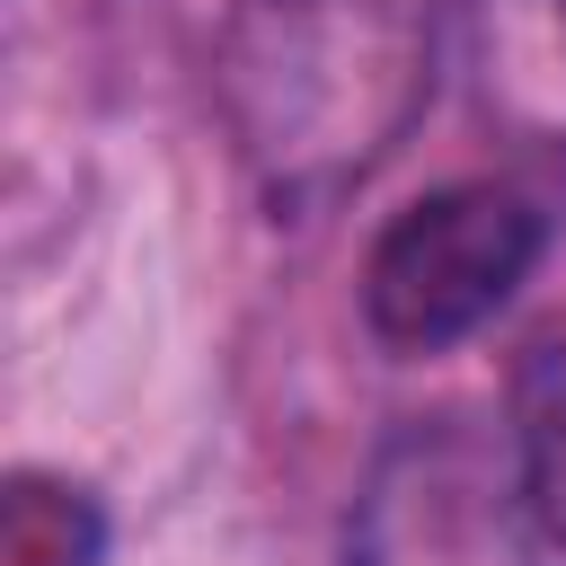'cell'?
<instances>
[{"label":"cell","instance_id":"cell-1","mask_svg":"<svg viewBox=\"0 0 566 566\" xmlns=\"http://www.w3.org/2000/svg\"><path fill=\"white\" fill-rule=\"evenodd\" d=\"M451 0H239L221 35V106L274 203H327L433 97Z\"/></svg>","mask_w":566,"mask_h":566},{"label":"cell","instance_id":"cell-2","mask_svg":"<svg viewBox=\"0 0 566 566\" xmlns=\"http://www.w3.org/2000/svg\"><path fill=\"white\" fill-rule=\"evenodd\" d=\"M548 256V212L522 186L469 177L407 203L363 256V327L389 354H442L478 336Z\"/></svg>","mask_w":566,"mask_h":566},{"label":"cell","instance_id":"cell-3","mask_svg":"<svg viewBox=\"0 0 566 566\" xmlns=\"http://www.w3.org/2000/svg\"><path fill=\"white\" fill-rule=\"evenodd\" d=\"M513 486L548 548H566V336H539L513 371Z\"/></svg>","mask_w":566,"mask_h":566},{"label":"cell","instance_id":"cell-4","mask_svg":"<svg viewBox=\"0 0 566 566\" xmlns=\"http://www.w3.org/2000/svg\"><path fill=\"white\" fill-rule=\"evenodd\" d=\"M97 557H106V513L88 486L53 469L0 478V566H97Z\"/></svg>","mask_w":566,"mask_h":566},{"label":"cell","instance_id":"cell-5","mask_svg":"<svg viewBox=\"0 0 566 566\" xmlns=\"http://www.w3.org/2000/svg\"><path fill=\"white\" fill-rule=\"evenodd\" d=\"M539 9H548V18H557V35H566V0H539Z\"/></svg>","mask_w":566,"mask_h":566}]
</instances>
